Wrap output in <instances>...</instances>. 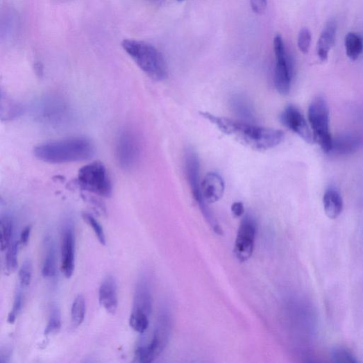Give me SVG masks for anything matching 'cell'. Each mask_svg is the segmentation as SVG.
Returning a JSON list of instances; mask_svg holds the SVG:
<instances>
[{
	"label": "cell",
	"instance_id": "1",
	"mask_svg": "<svg viewBox=\"0 0 363 363\" xmlns=\"http://www.w3.org/2000/svg\"><path fill=\"white\" fill-rule=\"evenodd\" d=\"M201 115L216 126L223 134L256 151H267L282 142L285 135L280 130L258 126L247 122L215 116L203 112Z\"/></svg>",
	"mask_w": 363,
	"mask_h": 363
},
{
	"label": "cell",
	"instance_id": "2",
	"mask_svg": "<svg viewBox=\"0 0 363 363\" xmlns=\"http://www.w3.org/2000/svg\"><path fill=\"white\" fill-rule=\"evenodd\" d=\"M94 153L92 142L83 137H73L42 144L35 149L37 158L45 162L62 164L87 160Z\"/></svg>",
	"mask_w": 363,
	"mask_h": 363
},
{
	"label": "cell",
	"instance_id": "3",
	"mask_svg": "<svg viewBox=\"0 0 363 363\" xmlns=\"http://www.w3.org/2000/svg\"><path fill=\"white\" fill-rule=\"evenodd\" d=\"M121 47L150 78L162 81L168 77V66L161 53L153 45L142 41L125 40Z\"/></svg>",
	"mask_w": 363,
	"mask_h": 363
},
{
	"label": "cell",
	"instance_id": "4",
	"mask_svg": "<svg viewBox=\"0 0 363 363\" xmlns=\"http://www.w3.org/2000/svg\"><path fill=\"white\" fill-rule=\"evenodd\" d=\"M172 330V320L169 312L162 310L155 324L152 336L148 341H142L137 346L135 359L136 362L149 363L157 359L167 348Z\"/></svg>",
	"mask_w": 363,
	"mask_h": 363
},
{
	"label": "cell",
	"instance_id": "5",
	"mask_svg": "<svg viewBox=\"0 0 363 363\" xmlns=\"http://www.w3.org/2000/svg\"><path fill=\"white\" fill-rule=\"evenodd\" d=\"M185 169L194 201L199 205L204 217L218 235H223L221 227L203 199L201 183V162L195 151L189 147L185 153Z\"/></svg>",
	"mask_w": 363,
	"mask_h": 363
},
{
	"label": "cell",
	"instance_id": "6",
	"mask_svg": "<svg viewBox=\"0 0 363 363\" xmlns=\"http://www.w3.org/2000/svg\"><path fill=\"white\" fill-rule=\"evenodd\" d=\"M308 118L312 129L314 142L325 153L331 152L333 139L329 130V111L323 96H317L310 105Z\"/></svg>",
	"mask_w": 363,
	"mask_h": 363
},
{
	"label": "cell",
	"instance_id": "7",
	"mask_svg": "<svg viewBox=\"0 0 363 363\" xmlns=\"http://www.w3.org/2000/svg\"><path fill=\"white\" fill-rule=\"evenodd\" d=\"M78 183L84 190L98 196L109 197L112 192L110 178L101 162H93L83 167L79 171Z\"/></svg>",
	"mask_w": 363,
	"mask_h": 363
},
{
	"label": "cell",
	"instance_id": "8",
	"mask_svg": "<svg viewBox=\"0 0 363 363\" xmlns=\"http://www.w3.org/2000/svg\"><path fill=\"white\" fill-rule=\"evenodd\" d=\"M274 51L276 58L275 85L279 93L287 94L293 76V61L287 53L282 37L279 35L274 39Z\"/></svg>",
	"mask_w": 363,
	"mask_h": 363
},
{
	"label": "cell",
	"instance_id": "9",
	"mask_svg": "<svg viewBox=\"0 0 363 363\" xmlns=\"http://www.w3.org/2000/svg\"><path fill=\"white\" fill-rule=\"evenodd\" d=\"M141 156V146L137 136L130 130L119 135L116 147V157L119 166L125 171L137 167Z\"/></svg>",
	"mask_w": 363,
	"mask_h": 363
},
{
	"label": "cell",
	"instance_id": "10",
	"mask_svg": "<svg viewBox=\"0 0 363 363\" xmlns=\"http://www.w3.org/2000/svg\"><path fill=\"white\" fill-rule=\"evenodd\" d=\"M61 271L66 278H71L75 270L76 236L74 222L66 219L61 230Z\"/></svg>",
	"mask_w": 363,
	"mask_h": 363
},
{
	"label": "cell",
	"instance_id": "11",
	"mask_svg": "<svg viewBox=\"0 0 363 363\" xmlns=\"http://www.w3.org/2000/svg\"><path fill=\"white\" fill-rule=\"evenodd\" d=\"M255 235V221L251 217L246 216L241 223L235 246V254L240 262H246L252 256Z\"/></svg>",
	"mask_w": 363,
	"mask_h": 363
},
{
	"label": "cell",
	"instance_id": "12",
	"mask_svg": "<svg viewBox=\"0 0 363 363\" xmlns=\"http://www.w3.org/2000/svg\"><path fill=\"white\" fill-rule=\"evenodd\" d=\"M280 119L284 126L305 142L310 144L314 142L312 132L306 119L295 106L290 105L286 107L280 116Z\"/></svg>",
	"mask_w": 363,
	"mask_h": 363
},
{
	"label": "cell",
	"instance_id": "13",
	"mask_svg": "<svg viewBox=\"0 0 363 363\" xmlns=\"http://www.w3.org/2000/svg\"><path fill=\"white\" fill-rule=\"evenodd\" d=\"M153 309V295L149 278L144 274L139 279L134 296L133 309L131 312L151 317Z\"/></svg>",
	"mask_w": 363,
	"mask_h": 363
},
{
	"label": "cell",
	"instance_id": "14",
	"mask_svg": "<svg viewBox=\"0 0 363 363\" xmlns=\"http://www.w3.org/2000/svg\"><path fill=\"white\" fill-rule=\"evenodd\" d=\"M99 303L107 312L115 314L118 308L117 284L112 276H107L99 289Z\"/></svg>",
	"mask_w": 363,
	"mask_h": 363
},
{
	"label": "cell",
	"instance_id": "15",
	"mask_svg": "<svg viewBox=\"0 0 363 363\" xmlns=\"http://www.w3.org/2000/svg\"><path fill=\"white\" fill-rule=\"evenodd\" d=\"M224 190L223 180L217 173H209L201 183L203 197L208 204H212L220 201Z\"/></svg>",
	"mask_w": 363,
	"mask_h": 363
},
{
	"label": "cell",
	"instance_id": "16",
	"mask_svg": "<svg viewBox=\"0 0 363 363\" xmlns=\"http://www.w3.org/2000/svg\"><path fill=\"white\" fill-rule=\"evenodd\" d=\"M337 24L335 19H330L323 29L317 43V54L324 62L328 59V53L335 43Z\"/></svg>",
	"mask_w": 363,
	"mask_h": 363
},
{
	"label": "cell",
	"instance_id": "17",
	"mask_svg": "<svg viewBox=\"0 0 363 363\" xmlns=\"http://www.w3.org/2000/svg\"><path fill=\"white\" fill-rule=\"evenodd\" d=\"M326 215L331 219H337L344 209V202L340 193L335 188L327 189L323 197Z\"/></svg>",
	"mask_w": 363,
	"mask_h": 363
},
{
	"label": "cell",
	"instance_id": "18",
	"mask_svg": "<svg viewBox=\"0 0 363 363\" xmlns=\"http://www.w3.org/2000/svg\"><path fill=\"white\" fill-rule=\"evenodd\" d=\"M45 254L42 267V275L44 278H51L57 273V255L56 245L51 237L45 239Z\"/></svg>",
	"mask_w": 363,
	"mask_h": 363
},
{
	"label": "cell",
	"instance_id": "19",
	"mask_svg": "<svg viewBox=\"0 0 363 363\" xmlns=\"http://www.w3.org/2000/svg\"><path fill=\"white\" fill-rule=\"evenodd\" d=\"M361 144L360 140L355 136L344 135L333 140V151L339 155H348L355 152Z\"/></svg>",
	"mask_w": 363,
	"mask_h": 363
},
{
	"label": "cell",
	"instance_id": "20",
	"mask_svg": "<svg viewBox=\"0 0 363 363\" xmlns=\"http://www.w3.org/2000/svg\"><path fill=\"white\" fill-rule=\"evenodd\" d=\"M346 54L351 60H356L363 51V37L357 33L350 32L345 39Z\"/></svg>",
	"mask_w": 363,
	"mask_h": 363
},
{
	"label": "cell",
	"instance_id": "21",
	"mask_svg": "<svg viewBox=\"0 0 363 363\" xmlns=\"http://www.w3.org/2000/svg\"><path fill=\"white\" fill-rule=\"evenodd\" d=\"M14 232V221L8 215L2 216L0 219V249H8L12 244Z\"/></svg>",
	"mask_w": 363,
	"mask_h": 363
},
{
	"label": "cell",
	"instance_id": "22",
	"mask_svg": "<svg viewBox=\"0 0 363 363\" xmlns=\"http://www.w3.org/2000/svg\"><path fill=\"white\" fill-rule=\"evenodd\" d=\"M86 312V303L83 295L79 294L71 307V326L74 328L80 326L84 321Z\"/></svg>",
	"mask_w": 363,
	"mask_h": 363
},
{
	"label": "cell",
	"instance_id": "23",
	"mask_svg": "<svg viewBox=\"0 0 363 363\" xmlns=\"http://www.w3.org/2000/svg\"><path fill=\"white\" fill-rule=\"evenodd\" d=\"M61 328V312L57 304H53L51 308V312L48 324L45 328L44 335L49 336L55 335L60 331Z\"/></svg>",
	"mask_w": 363,
	"mask_h": 363
},
{
	"label": "cell",
	"instance_id": "24",
	"mask_svg": "<svg viewBox=\"0 0 363 363\" xmlns=\"http://www.w3.org/2000/svg\"><path fill=\"white\" fill-rule=\"evenodd\" d=\"M150 317L140 313L131 312L129 317V325L135 331L144 335L149 329Z\"/></svg>",
	"mask_w": 363,
	"mask_h": 363
},
{
	"label": "cell",
	"instance_id": "25",
	"mask_svg": "<svg viewBox=\"0 0 363 363\" xmlns=\"http://www.w3.org/2000/svg\"><path fill=\"white\" fill-rule=\"evenodd\" d=\"M232 105L235 112L240 117L246 120L253 119V112L246 99L240 96H235L233 98Z\"/></svg>",
	"mask_w": 363,
	"mask_h": 363
},
{
	"label": "cell",
	"instance_id": "26",
	"mask_svg": "<svg viewBox=\"0 0 363 363\" xmlns=\"http://www.w3.org/2000/svg\"><path fill=\"white\" fill-rule=\"evenodd\" d=\"M20 242H15L8 248L6 258V269L9 273L15 272L18 267V252Z\"/></svg>",
	"mask_w": 363,
	"mask_h": 363
},
{
	"label": "cell",
	"instance_id": "27",
	"mask_svg": "<svg viewBox=\"0 0 363 363\" xmlns=\"http://www.w3.org/2000/svg\"><path fill=\"white\" fill-rule=\"evenodd\" d=\"M84 221L92 228L99 241L102 245H106V237L105 230L100 223L90 214L84 213L83 214Z\"/></svg>",
	"mask_w": 363,
	"mask_h": 363
},
{
	"label": "cell",
	"instance_id": "28",
	"mask_svg": "<svg viewBox=\"0 0 363 363\" xmlns=\"http://www.w3.org/2000/svg\"><path fill=\"white\" fill-rule=\"evenodd\" d=\"M332 358L336 362H357L356 357L348 349L343 347L334 348Z\"/></svg>",
	"mask_w": 363,
	"mask_h": 363
},
{
	"label": "cell",
	"instance_id": "29",
	"mask_svg": "<svg viewBox=\"0 0 363 363\" xmlns=\"http://www.w3.org/2000/svg\"><path fill=\"white\" fill-rule=\"evenodd\" d=\"M32 262L30 260L26 259L22 263L19 272V278L20 286L23 288L30 285L32 278Z\"/></svg>",
	"mask_w": 363,
	"mask_h": 363
},
{
	"label": "cell",
	"instance_id": "30",
	"mask_svg": "<svg viewBox=\"0 0 363 363\" xmlns=\"http://www.w3.org/2000/svg\"><path fill=\"white\" fill-rule=\"evenodd\" d=\"M23 287L20 286L16 292L15 296V300L13 303V307L12 311L10 312L8 321L12 324L15 322L23 305Z\"/></svg>",
	"mask_w": 363,
	"mask_h": 363
},
{
	"label": "cell",
	"instance_id": "31",
	"mask_svg": "<svg viewBox=\"0 0 363 363\" xmlns=\"http://www.w3.org/2000/svg\"><path fill=\"white\" fill-rule=\"evenodd\" d=\"M312 43L311 31L307 28H303L298 35V45L301 51L304 53H308Z\"/></svg>",
	"mask_w": 363,
	"mask_h": 363
},
{
	"label": "cell",
	"instance_id": "32",
	"mask_svg": "<svg viewBox=\"0 0 363 363\" xmlns=\"http://www.w3.org/2000/svg\"><path fill=\"white\" fill-rule=\"evenodd\" d=\"M250 2L251 8L255 13L261 15L265 12L268 6L267 0H250Z\"/></svg>",
	"mask_w": 363,
	"mask_h": 363
},
{
	"label": "cell",
	"instance_id": "33",
	"mask_svg": "<svg viewBox=\"0 0 363 363\" xmlns=\"http://www.w3.org/2000/svg\"><path fill=\"white\" fill-rule=\"evenodd\" d=\"M31 233V226H27L24 228L22 230L21 235H20V239L19 242L20 244L22 246H26L28 243L30 236Z\"/></svg>",
	"mask_w": 363,
	"mask_h": 363
},
{
	"label": "cell",
	"instance_id": "34",
	"mask_svg": "<svg viewBox=\"0 0 363 363\" xmlns=\"http://www.w3.org/2000/svg\"><path fill=\"white\" fill-rule=\"evenodd\" d=\"M245 208L244 204L241 202L235 203L232 206V212L236 217H240L244 215Z\"/></svg>",
	"mask_w": 363,
	"mask_h": 363
},
{
	"label": "cell",
	"instance_id": "35",
	"mask_svg": "<svg viewBox=\"0 0 363 363\" xmlns=\"http://www.w3.org/2000/svg\"><path fill=\"white\" fill-rule=\"evenodd\" d=\"M149 1H152V2H155V3H158V2H160L161 1V0H149Z\"/></svg>",
	"mask_w": 363,
	"mask_h": 363
},
{
	"label": "cell",
	"instance_id": "36",
	"mask_svg": "<svg viewBox=\"0 0 363 363\" xmlns=\"http://www.w3.org/2000/svg\"><path fill=\"white\" fill-rule=\"evenodd\" d=\"M178 2H183L184 0H178Z\"/></svg>",
	"mask_w": 363,
	"mask_h": 363
}]
</instances>
